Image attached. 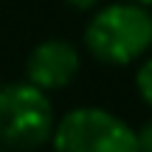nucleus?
<instances>
[{"instance_id": "obj_8", "label": "nucleus", "mask_w": 152, "mask_h": 152, "mask_svg": "<svg viewBox=\"0 0 152 152\" xmlns=\"http://www.w3.org/2000/svg\"><path fill=\"white\" fill-rule=\"evenodd\" d=\"M130 3H138V6H147V9H152V0H130Z\"/></svg>"}, {"instance_id": "obj_9", "label": "nucleus", "mask_w": 152, "mask_h": 152, "mask_svg": "<svg viewBox=\"0 0 152 152\" xmlns=\"http://www.w3.org/2000/svg\"><path fill=\"white\" fill-rule=\"evenodd\" d=\"M0 152H14L11 147H6V144H0Z\"/></svg>"}, {"instance_id": "obj_2", "label": "nucleus", "mask_w": 152, "mask_h": 152, "mask_svg": "<svg viewBox=\"0 0 152 152\" xmlns=\"http://www.w3.org/2000/svg\"><path fill=\"white\" fill-rule=\"evenodd\" d=\"M54 127V104L42 87L28 79L0 87V144L14 152L39 149L51 141Z\"/></svg>"}, {"instance_id": "obj_3", "label": "nucleus", "mask_w": 152, "mask_h": 152, "mask_svg": "<svg viewBox=\"0 0 152 152\" xmlns=\"http://www.w3.org/2000/svg\"><path fill=\"white\" fill-rule=\"evenodd\" d=\"M51 144L54 152H141L138 132L102 107H76L56 118Z\"/></svg>"}, {"instance_id": "obj_7", "label": "nucleus", "mask_w": 152, "mask_h": 152, "mask_svg": "<svg viewBox=\"0 0 152 152\" xmlns=\"http://www.w3.org/2000/svg\"><path fill=\"white\" fill-rule=\"evenodd\" d=\"M68 3H71V6H76V9H93L99 0H68Z\"/></svg>"}, {"instance_id": "obj_5", "label": "nucleus", "mask_w": 152, "mask_h": 152, "mask_svg": "<svg viewBox=\"0 0 152 152\" xmlns=\"http://www.w3.org/2000/svg\"><path fill=\"white\" fill-rule=\"evenodd\" d=\"M135 87H138V96L152 107V56H147V59L138 65V71H135Z\"/></svg>"}, {"instance_id": "obj_6", "label": "nucleus", "mask_w": 152, "mask_h": 152, "mask_svg": "<svg viewBox=\"0 0 152 152\" xmlns=\"http://www.w3.org/2000/svg\"><path fill=\"white\" fill-rule=\"evenodd\" d=\"M138 144H141V152H152V118L138 130Z\"/></svg>"}, {"instance_id": "obj_4", "label": "nucleus", "mask_w": 152, "mask_h": 152, "mask_svg": "<svg viewBox=\"0 0 152 152\" xmlns=\"http://www.w3.org/2000/svg\"><path fill=\"white\" fill-rule=\"evenodd\" d=\"M79 68H82V59H79V51H76L73 42H68V39H45V42L34 45V51L28 54L26 79L48 93V90L68 87L76 79Z\"/></svg>"}, {"instance_id": "obj_1", "label": "nucleus", "mask_w": 152, "mask_h": 152, "mask_svg": "<svg viewBox=\"0 0 152 152\" xmlns=\"http://www.w3.org/2000/svg\"><path fill=\"white\" fill-rule=\"evenodd\" d=\"M85 48L107 65H130L152 48V9L138 3H110L90 17Z\"/></svg>"}]
</instances>
